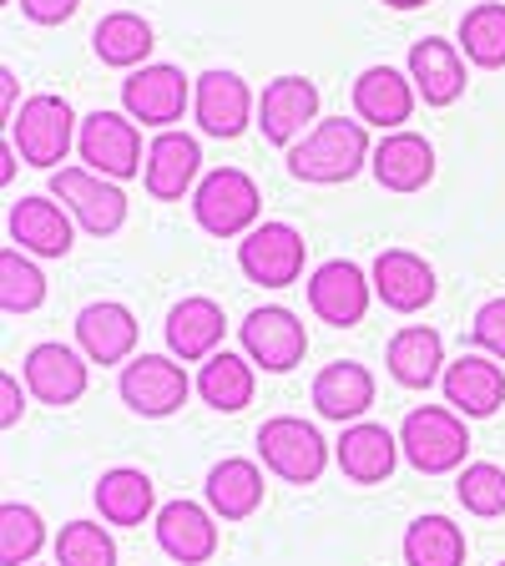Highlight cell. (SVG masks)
<instances>
[{"instance_id": "6da1fadb", "label": "cell", "mask_w": 505, "mask_h": 566, "mask_svg": "<svg viewBox=\"0 0 505 566\" xmlns=\"http://www.w3.org/2000/svg\"><path fill=\"white\" fill-rule=\"evenodd\" d=\"M375 147H369L365 122L349 117H324L288 147V177L294 182H314V188H339L369 167Z\"/></svg>"}, {"instance_id": "7a4b0ae2", "label": "cell", "mask_w": 505, "mask_h": 566, "mask_svg": "<svg viewBox=\"0 0 505 566\" xmlns=\"http://www.w3.org/2000/svg\"><path fill=\"white\" fill-rule=\"evenodd\" d=\"M76 132L82 127H76V112H71L66 96L35 92L31 102H21V112H15L11 127H6V137H11V147L31 167H41V172H61L66 153L76 147Z\"/></svg>"}, {"instance_id": "3957f363", "label": "cell", "mask_w": 505, "mask_h": 566, "mask_svg": "<svg viewBox=\"0 0 505 566\" xmlns=\"http://www.w3.org/2000/svg\"><path fill=\"white\" fill-rule=\"evenodd\" d=\"M400 450L420 475L465 471V455H471L465 415H455L450 405H420V410H410L400 424Z\"/></svg>"}, {"instance_id": "277c9868", "label": "cell", "mask_w": 505, "mask_h": 566, "mask_svg": "<svg viewBox=\"0 0 505 566\" xmlns=\"http://www.w3.org/2000/svg\"><path fill=\"white\" fill-rule=\"evenodd\" d=\"M259 460L263 471H273L283 485H314L329 471V440L318 436V424L298 420V415H273L259 424Z\"/></svg>"}, {"instance_id": "5b68a950", "label": "cell", "mask_w": 505, "mask_h": 566, "mask_svg": "<svg viewBox=\"0 0 505 566\" xmlns=\"http://www.w3.org/2000/svg\"><path fill=\"white\" fill-rule=\"evenodd\" d=\"M263 212V192L243 167H212L192 192V218L202 233L212 238H248L259 228Z\"/></svg>"}, {"instance_id": "8992f818", "label": "cell", "mask_w": 505, "mask_h": 566, "mask_svg": "<svg viewBox=\"0 0 505 566\" xmlns=\"http://www.w3.org/2000/svg\"><path fill=\"white\" fill-rule=\"evenodd\" d=\"M117 389L131 415H141V420H167V415H177L188 405L192 379H188V369H182V359H172V354H137V359L122 365Z\"/></svg>"}, {"instance_id": "52a82bcc", "label": "cell", "mask_w": 505, "mask_h": 566, "mask_svg": "<svg viewBox=\"0 0 505 566\" xmlns=\"http://www.w3.org/2000/svg\"><path fill=\"white\" fill-rule=\"evenodd\" d=\"M51 198L96 238H112L127 228V192L112 177L92 172V167H61V172H51Z\"/></svg>"}, {"instance_id": "ba28073f", "label": "cell", "mask_w": 505, "mask_h": 566, "mask_svg": "<svg viewBox=\"0 0 505 566\" xmlns=\"http://www.w3.org/2000/svg\"><path fill=\"white\" fill-rule=\"evenodd\" d=\"M238 339H243V354L263 375H288V369L304 365L308 354V329L294 308L283 304H263L238 324Z\"/></svg>"}, {"instance_id": "9c48e42d", "label": "cell", "mask_w": 505, "mask_h": 566, "mask_svg": "<svg viewBox=\"0 0 505 566\" xmlns=\"http://www.w3.org/2000/svg\"><path fill=\"white\" fill-rule=\"evenodd\" d=\"M304 259H308V243L294 223H259L253 233L238 243V269H243L248 283L259 289H288V283L304 279Z\"/></svg>"}, {"instance_id": "30bf717a", "label": "cell", "mask_w": 505, "mask_h": 566, "mask_svg": "<svg viewBox=\"0 0 505 566\" xmlns=\"http://www.w3.org/2000/svg\"><path fill=\"white\" fill-rule=\"evenodd\" d=\"M76 153L92 172L112 177V182H127L147 167V153H141V132L127 112H92L82 117V132H76Z\"/></svg>"}, {"instance_id": "8fae6325", "label": "cell", "mask_w": 505, "mask_h": 566, "mask_svg": "<svg viewBox=\"0 0 505 566\" xmlns=\"http://www.w3.org/2000/svg\"><path fill=\"white\" fill-rule=\"evenodd\" d=\"M192 106V82L182 76V66L167 61H147L122 82V112L141 127L167 132L172 122H182V112Z\"/></svg>"}, {"instance_id": "7c38bea8", "label": "cell", "mask_w": 505, "mask_h": 566, "mask_svg": "<svg viewBox=\"0 0 505 566\" xmlns=\"http://www.w3.org/2000/svg\"><path fill=\"white\" fill-rule=\"evenodd\" d=\"M21 375H25V389H31L35 405L66 410V405H76L86 395V385H92V359H86L76 344L46 339V344H35V349H25Z\"/></svg>"}, {"instance_id": "4fadbf2b", "label": "cell", "mask_w": 505, "mask_h": 566, "mask_svg": "<svg viewBox=\"0 0 505 566\" xmlns=\"http://www.w3.org/2000/svg\"><path fill=\"white\" fill-rule=\"evenodd\" d=\"M192 117H198V127L208 137L233 142L248 127H259V102H253V92H248V82L238 71L212 66L192 82Z\"/></svg>"}, {"instance_id": "5bb4252c", "label": "cell", "mask_w": 505, "mask_h": 566, "mask_svg": "<svg viewBox=\"0 0 505 566\" xmlns=\"http://www.w3.org/2000/svg\"><path fill=\"white\" fill-rule=\"evenodd\" d=\"M369 304H375V279L354 259H329L308 273V308H314L329 329L365 324Z\"/></svg>"}, {"instance_id": "9a60e30c", "label": "cell", "mask_w": 505, "mask_h": 566, "mask_svg": "<svg viewBox=\"0 0 505 566\" xmlns=\"http://www.w3.org/2000/svg\"><path fill=\"white\" fill-rule=\"evenodd\" d=\"M157 546L172 556L177 566H208L218 556V516H212L208 501H167L152 516Z\"/></svg>"}, {"instance_id": "2e32d148", "label": "cell", "mask_w": 505, "mask_h": 566, "mask_svg": "<svg viewBox=\"0 0 505 566\" xmlns=\"http://www.w3.org/2000/svg\"><path fill=\"white\" fill-rule=\"evenodd\" d=\"M141 182L157 202H182L188 192H198L202 182V147L188 132H157L147 142V167H141Z\"/></svg>"}, {"instance_id": "e0dca14e", "label": "cell", "mask_w": 505, "mask_h": 566, "mask_svg": "<svg viewBox=\"0 0 505 566\" xmlns=\"http://www.w3.org/2000/svg\"><path fill=\"white\" fill-rule=\"evenodd\" d=\"M6 233H11V248H21V253L66 259L71 243H76V218L56 198H21V202H11Z\"/></svg>"}, {"instance_id": "ac0fdd59", "label": "cell", "mask_w": 505, "mask_h": 566, "mask_svg": "<svg viewBox=\"0 0 505 566\" xmlns=\"http://www.w3.org/2000/svg\"><path fill=\"white\" fill-rule=\"evenodd\" d=\"M318 122V86L308 76H278L259 96V132L273 147H294Z\"/></svg>"}, {"instance_id": "d6986e66", "label": "cell", "mask_w": 505, "mask_h": 566, "mask_svg": "<svg viewBox=\"0 0 505 566\" xmlns=\"http://www.w3.org/2000/svg\"><path fill=\"white\" fill-rule=\"evenodd\" d=\"M369 172L385 192H424L435 182V147L420 132H385L375 142V157H369Z\"/></svg>"}, {"instance_id": "ffe728a7", "label": "cell", "mask_w": 505, "mask_h": 566, "mask_svg": "<svg viewBox=\"0 0 505 566\" xmlns=\"http://www.w3.org/2000/svg\"><path fill=\"white\" fill-rule=\"evenodd\" d=\"M369 279H375V298L385 308H394V314H420V308L435 304V269L420 259V253H410V248H385L375 259V269H369Z\"/></svg>"}, {"instance_id": "44dd1931", "label": "cell", "mask_w": 505, "mask_h": 566, "mask_svg": "<svg viewBox=\"0 0 505 566\" xmlns=\"http://www.w3.org/2000/svg\"><path fill=\"white\" fill-rule=\"evenodd\" d=\"M76 349L92 359V365H127L137 359V314L117 298H96L76 314Z\"/></svg>"}, {"instance_id": "7402d4cb", "label": "cell", "mask_w": 505, "mask_h": 566, "mask_svg": "<svg viewBox=\"0 0 505 566\" xmlns=\"http://www.w3.org/2000/svg\"><path fill=\"white\" fill-rule=\"evenodd\" d=\"M414 92L410 71H394V66H365L359 82H354V117L365 127H379V132H400L404 122L414 117Z\"/></svg>"}, {"instance_id": "603a6c76", "label": "cell", "mask_w": 505, "mask_h": 566, "mask_svg": "<svg viewBox=\"0 0 505 566\" xmlns=\"http://www.w3.org/2000/svg\"><path fill=\"white\" fill-rule=\"evenodd\" d=\"M445 405L465 420H491L495 410L505 405V369L495 365L491 354H460L445 365Z\"/></svg>"}, {"instance_id": "cb8c5ba5", "label": "cell", "mask_w": 505, "mask_h": 566, "mask_svg": "<svg viewBox=\"0 0 505 566\" xmlns=\"http://www.w3.org/2000/svg\"><path fill=\"white\" fill-rule=\"evenodd\" d=\"M162 334H167L172 359H182V365H202V359H212L218 344H223L228 318L208 294H188V298H177V304L167 308Z\"/></svg>"}, {"instance_id": "d4e9b609", "label": "cell", "mask_w": 505, "mask_h": 566, "mask_svg": "<svg viewBox=\"0 0 505 566\" xmlns=\"http://www.w3.org/2000/svg\"><path fill=\"white\" fill-rule=\"evenodd\" d=\"M400 436L385 430L375 420H359V424H344L339 446H334V460H339V471L349 475L354 485H385L400 465Z\"/></svg>"}, {"instance_id": "484cf974", "label": "cell", "mask_w": 505, "mask_h": 566, "mask_svg": "<svg viewBox=\"0 0 505 566\" xmlns=\"http://www.w3.org/2000/svg\"><path fill=\"white\" fill-rule=\"evenodd\" d=\"M314 410L334 424H359L375 405V375L359 359H334L314 375Z\"/></svg>"}, {"instance_id": "4316f807", "label": "cell", "mask_w": 505, "mask_h": 566, "mask_svg": "<svg viewBox=\"0 0 505 566\" xmlns=\"http://www.w3.org/2000/svg\"><path fill=\"white\" fill-rule=\"evenodd\" d=\"M410 82L424 96V106H455L465 96V51L455 41L424 35L410 46Z\"/></svg>"}, {"instance_id": "83f0119b", "label": "cell", "mask_w": 505, "mask_h": 566, "mask_svg": "<svg viewBox=\"0 0 505 566\" xmlns=\"http://www.w3.org/2000/svg\"><path fill=\"white\" fill-rule=\"evenodd\" d=\"M385 369L404 389H430L445 379V339L430 324H404L385 349Z\"/></svg>"}, {"instance_id": "f1b7e54d", "label": "cell", "mask_w": 505, "mask_h": 566, "mask_svg": "<svg viewBox=\"0 0 505 566\" xmlns=\"http://www.w3.org/2000/svg\"><path fill=\"white\" fill-rule=\"evenodd\" d=\"M202 501L212 506L218 521H248L263 506V465L248 455H228L218 460L202 481Z\"/></svg>"}, {"instance_id": "f546056e", "label": "cell", "mask_w": 505, "mask_h": 566, "mask_svg": "<svg viewBox=\"0 0 505 566\" xmlns=\"http://www.w3.org/2000/svg\"><path fill=\"white\" fill-rule=\"evenodd\" d=\"M96 511H102L106 526H141L147 516H157V485L147 471L137 465H112V471L96 481Z\"/></svg>"}, {"instance_id": "4dcf8cb0", "label": "cell", "mask_w": 505, "mask_h": 566, "mask_svg": "<svg viewBox=\"0 0 505 566\" xmlns=\"http://www.w3.org/2000/svg\"><path fill=\"white\" fill-rule=\"evenodd\" d=\"M253 359L233 349H218L212 359H202L198 369V395L202 405H212L218 415H238L253 405V389H259V375H253Z\"/></svg>"}, {"instance_id": "1f68e13d", "label": "cell", "mask_w": 505, "mask_h": 566, "mask_svg": "<svg viewBox=\"0 0 505 566\" xmlns=\"http://www.w3.org/2000/svg\"><path fill=\"white\" fill-rule=\"evenodd\" d=\"M152 25L141 21L137 11H112L96 21L92 31V51L102 56V66H117V71H137L147 66V56H152Z\"/></svg>"}, {"instance_id": "d6a6232c", "label": "cell", "mask_w": 505, "mask_h": 566, "mask_svg": "<svg viewBox=\"0 0 505 566\" xmlns=\"http://www.w3.org/2000/svg\"><path fill=\"white\" fill-rule=\"evenodd\" d=\"M465 531L450 516H420L404 531V566H465Z\"/></svg>"}, {"instance_id": "836d02e7", "label": "cell", "mask_w": 505, "mask_h": 566, "mask_svg": "<svg viewBox=\"0 0 505 566\" xmlns=\"http://www.w3.org/2000/svg\"><path fill=\"white\" fill-rule=\"evenodd\" d=\"M460 51L481 71L505 66V0H485L460 15Z\"/></svg>"}, {"instance_id": "e575fe53", "label": "cell", "mask_w": 505, "mask_h": 566, "mask_svg": "<svg viewBox=\"0 0 505 566\" xmlns=\"http://www.w3.org/2000/svg\"><path fill=\"white\" fill-rule=\"evenodd\" d=\"M41 546H46L41 511L21 506V501H6L0 506V566H31Z\"/></svg>"}, {"instance_id": "d590c367", "label": "cell", "mask_w": 505, "mask_h": 566, "mask_svg": "<svg viewBox=\"0 0 505 566\" xmlns=\"http://www.w3.org/2000/svg\"><path fill=\"white\" fill-rule=\"evenodd\" d=\"M46 304V273L25 259L21 248L0 253V308L6 314H31Z\"/></svg>"}, {"instance_id": "8d00e7d4", "label": "cell", "mask_w": 505, "mask_h": 566, "mask_svg": "<svg viewBox=\"0 0 505 566\" xmlns=\"http://www.w3.org/2000/svg\"><path fill=\"white\" fill-rule=\"evenodd\" d=\"M56 566H117V542L96 521H66L56 531Z\"/></svg>"}, {"instance_id": "74e56055", "label": "cell", "mask_w": 505, "mask_h": 566, "mask_svg": "<svg viewBox=\"0 0 505 566\" xmlns=\"http://www.w3.org/2000/svg\"><path fill=\"white\" fill-rule=\"evenodd\" d=\"M455 501L471 516L491 521V516H505V471L501 465H491V460H475V465H465L455 481Z\"/></svg>"}, {"instance_id": "f35d334b", "label": "cell", "mask_w": 505, "mask_h": 566, "mask_svg": "<svg viewBox=\"0 0 505 566\" xmlns=\"http://www.w3.org/2000/svg\"><path fill=\"white\" fill-rule=\"evenodd\" d=\"M471 339H475V349H481V354H491V359H501V365H505V294L501 298H485V304L475 308Z\"/></svg>"}, {"instance_id": "ab89813d", "label": "cell", "mask_w": 505, "mask_h": 566, "mask_svg": "<svg viewBox=\"0 0 505 566\" xmlns=\"http://www.w3.org/2000/svg\"><path fill=\"white\" fill-rule=\"evenodd\" d=\"M76 6H82V0H21V11L31 15L35 25H61V21H71V15H76Z\"/></svg>"}, {"instance_id": "60d3db41", "label": "cell", "mask_w": 505, "mask_h": 566, "mask_svg": "<svg viewBox=\"0 0 505 566\" xmlns=\"http://www.w3.org/2000/svg\"><path fill=\"white\" fill-rule=\"evenodd\" d=\"M21 410H25V395L15 385V375H0V430H11L21 420Z\"/></svg>"}, {"instance_id": "b9f144b4", "label": "cell", "mask_w": 505, "mask_h": 566, "mask_svg": "<svg viewBox=\"0 0 505 566\" xmlns=\"http://www.w3.org/2000/svg\"><path fill=\"white\" fill-rule=\"evenodd\" d=\"M0 96H6V127H11V117H15V76L11 71H0Z\"/></svg>"}, {"instance_id": "7bdbcfd3", "label": "cell", "mask_w": 505, "mask_h": 566, "mask_svg": "<svg viewBox=\"0 0 505 566\" xmlns=\"http://www.w3.org/2000/svg\"><path fill=\"white\" fill-rule=\"evenodd\" d=\"M11 177H15V147L6 137V147H0V182H11Z\"/></svg>"}, {"instance_id": "ee69618b", "label": "cell", "mask_w": 505, "mask_h": 566, "mask_svg": "<svg viewBox=\"0 0 505 566\" xmlns=\"http://www.w3.org/2000/svg\"><path fill=\"white\" fill-rule=\"evenodd\" d=\"M389 11H420V6H430V0H385Z\"/></svg>"}, {"instance_id": "f6af8a7d", "label": "cell", "mask_w": 505, "mask_h": 566, "mask_svg": "<svg viewBox=\"0 0 505 566\" xmlns=\"http://www.w3.org/2000/svg\"><path fill=\"white\" fill-rule=\"evenodd\" d=\"M501 566H505V562H501Z\"/></svg>"}]
</instances>
